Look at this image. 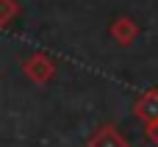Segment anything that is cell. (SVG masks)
<instances>
[{
  "label": "cell",
  "instance_id": "3957f363",
  "mask_svg": "<svg viewBox=\"0 0 158 147\" xmlns=\"http://www.w3.org/2000/svg\"><path fill=\"white\" fill-rule=\"evenodd\" d=\"M89 147H128V145H125V139L114 128H100L94 133V139L89 142Z\"/></svg>",
  "mask_w": 158,
  "mask_h": 147
},
{
  "label": "cell",
  "instance_id": "5b68a950",
  "mask_svg": "<svg viewBox=\"0 0 158 147\" xmlns=\"http://www.w3.org/2000/svg\"><path fill=\"white\" fill-rule=\"evenodd\" d=\"M14 14H17V3L14 0H0V25H6Z\"/></svg>",
  "mask_w": 158,
  "mask_h": 147
},
{
  "label": "cell",
  "instance_id": "277c9868",
  "mask_svg": "<svg viewBox=\"0 0 158 147\" xmlns=\"http://www.w3.org/2000/svg\"><path fill=\"white\" fill-rule=\"evenodd\" d=\"M111 36H114L117 42L128 44V42L136 36V22H133V19H128V17L117 19V22H114V28H111Z\"/></svg>",
  "mask_w": 158,
  "mask_h": 147
},
{
  "label": "cell",
  "instance_id": "8992f818",
  "mask_svg": "<svg viewBox=\"0 0 158 147\" xmlns=\"http://www.w3.org/2000/svg\"><path fill=\"white\" fill-rule=\"evenodd\" d=\"M150 139L158 145V122H156V125H150Z\"/></svg>",
  "mask_w": 158,
  "mask_h": 147
},
{
  "label": "cell",
  "instance_id": "6da1fadb",
  "mask_svg": "<svg viewBox=\"0 0 158 147\" xmlns=\"http://www.w3.org/2000/svg\"><path fill=\"white\" fill-rule=\"evenodd\" d=\"M25 72L33 78V81H47L53 75V61L44 58V53H36L25 61Z\"/></svg>",
  "mask_w": 158,
  "mask_h": 147
},
{
  "label": "cell",
  "instance_id": "7a4b0ae2",
  "mask_svg": "<svg viewBox=\"0 0 158 147\" xmlns=\"http://www.w3.org/2000/svg\"><path fill=\"white\" fill-rule=\"evenodd\" d=\"M136 114L142 117V122L150 128L158 122V92H147L139 103H136Z\"/></svg>",
  "mask_w": 158,
  "mask_h": 147
}]
</instances>
